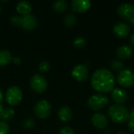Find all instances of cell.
Segmentation results:
<instances>
[{
  "label": "cell",
  "instance_id": "24",
  "mask_svg": "<svg viewBox=\"0 0 134 134\" xmlns=\"http://www.w3.org/2000/svg\"><path fill=\"white\" fill-rule=\"evenodd\" d=\"M35 125V122L34 121L33 119H31V118H27L26 119L23 123H22V127L24 130H31L32 128H34Z\"/></svg>",
  "mask_w": 134,
  "mask_h": 134
},
{
  "label": "cell",
  "instance_id": "14",
  "mask_svg": "<svg viewBox=\"0 0 134 134\" xmlns=\"http://www.w3.org/2000/svg\"><path fill=\"white\" fill-rule=\"evenodd\" d=\"M92 123L94 126V127L99 129V130H103L107 127L108 125V120L107 117L100 113H97L94 114L92 117Z\"/></svg>",
  "mask_w": 134,
  "mask_h": 134
},
{
  "label": "cell",
  "instance_id": "31",
  "mask_svg": "<svg viewBox=\"0 0 134 134\" xmlns=\"http://www.w3.org/2000/svg\"><path fill=\"white\" fill-rule=\"evenodd\" d=\"M3 100V93H2V90L0 89V104L2 102Z\"/></svg>",
  "mask_w": 134,
  "mask_h": 134
},
{
  "label": "cell",
  "instance_id": "18",
  "mask_svg": "<svg viewBox=\"0 0 134 134\" xmlns=\"http://www.w3.org/2000/svg\"><path fill=\"white\" fill-rule=\"evenodd\" d=\"M13 60L11 53L6 49L0 50V67L5 66L9 64Z\"/></svg>",
  "mask_w": 134,
  "mask_h": 134
},
{
  "label": "cell",
  "instance_id": "3",
  "mask_svg": "<svg viewBox=\"0 0 134 134\" xmlns=\"http://www.w3.org/2000/svg\"><path fill=\"white\" fill-rule=\"evenodd\" d=\"M109 102V99L107 96L97 93L91 96L87 101V106L92 111H98L105 108Z\"/></svg>",
  "mask_w": 134,
  "mask_h": 134
},
{
  "label": "cell",
  "instance_id": "35",
  "mask_svg": "<svg viewBox=\"0 0 134 134\" xmlns=\"http://www.w3.org/2000/svg\"><path fill=\"white\" fill-rule=\"evenodd\" d=\"M117 134H127L126 133H125V132H123V131H119V132H118Z\"/></svg>",
  "mask_w": 134,
  "mask_h": 134
},
{
  "label": "cell",
  "instance_id": "7",
  "mask_svg": "<svg viewBox=\"0 0 134 134\" xmlns=\"http://www.w3.org/2000/svg\"><path fill=\"white\" fill-rule=\"evenodd\" d=\"M116 79L121 86L130 88L134 85V73L129 69H123L119 71Z\"/></svg>",
  "mask_w": 134,
  "mask_h": 134
},
{
  "label": "cell",
  "instance_id": "17",
  "mask_svg": "<svg viewBox=\"0 0 134 134\" xmlns=\"http://www.w3.org/2000/svg\"><path fill=\"white\" fill-rule=\"evenodd\" d=\"M16 11L20 15H28L31 11V5L27 1H20L16 4Z\"/></svg>",
  "mask_w": 134,
  "mask_h": 134
},
{
  "label": "cell",
  "instance_id": "16",
  "mask_svg": "<svg viewBox=\"0 0 134 134\" xmlns=\"http://www.w3.org/2000/svg\"><path fill=\"white\" fill-rule=\"evenodd\" d=\"M72 111L68 106H64L58 111V117L61 122H68L72 119Z\"/></svg>",
  "mask_w": 134,
  "mask_h": 134
},
{
  "label": "cell",
  "instance_id": "13",
  "mask_svg": "<svg viewBox=\"0 0 134 134\" xmlns=\"http://www.w3.org/2000/svg\"><path fill=\"white\" fill-rule=\"evenodd\" d=\"M113 32L119 38H125L129 35L130 32V27L127 24L119 22L114 25Z\"/></svg>",
  "mask_w": 134,
  "mask_h": 134
},
{
  "label": "cell",
  "instance_id": "8",
  "mask_svg": "<svg viewBox=\"0 0 134 134\" xmlns=\"http://www.w3.org/2000/svg\"><path fill=\"white\" fill-rule=\"evenodd\" d=\"M71 75L78 82H85L89 77V70L85 64H79L72 69Z\"/></svg>",
  "mask_w": 134,
  "mask_h": 134
},
{
  "label": "cell",
  "instance_id": "19",
  "mask_svg": "<svg viewBox=\"0 0 134 134\" xmlns=\"http://www.w3.org/2000/svg\"><path fill=\"white\" fill-rule=\"evenodd\" d=\"M53 8L55 12H57L58 13H63L68 9V5L67 2L64 0H57L53 2Z\"/></svg>",
  "mask_w": 134,
  "mask_h": 134
},
{
  "label": "cell",
  "instance_id": "2",
  "mask_svg": "<svg viewBox=\"0 0 134 134\" xmlns=\"http://www.w3.org/2000/svg\"><path fill=\"white\" fill-rule=\"evenodd\" d=\"M110 119L115 123H123L128 121L130 112L128 109L121 104H113L108 110Z\"/></svg>",
  "mask_w": 134,
  "mask_h": 134
},
{
  "label": "cell",
  "instance_id": "30",
  "mask_svg": "<svg viewBox=\"0 0 134 134\" xmlns=\"http://www.w3.org/2000/svg\"><path fill=\"white\" fill-rule=\"evenodd\" d=\"M12 61L13 62V64H16V65H19V64H20V63H21V60H20V58L18 57H13Z\"/></svg>",
  "mask_w": 134,
  "mask_h": 134
},
{
  "label": "cell",
  "instance_id": "15",
  "mask_svg": "<svg viewBox=\"0 0 134 134\" xmlns=\"http://www.w3.org/2000/svg\"><path fill=\"white\" fill-rule=\"evenodd\" d=\"M115 54L120 60H127L131 57L133 54V49L127 45H122L117 48Z\"/></svg>",
  "mask_w": 134,
  "mask_h": 134
},
{
  "label": "cell",
  "instance_id": "36",
  "mask_svg": "<svg viewBox=\"0 0 134 134\" xmlns=\"http://www.w3.org/2000/svg\"><path fill=\"white\" fill-rule=\"evenodd\" d=\"M1 10H2V7H1V5H0V13H1Z\"/></svg>",
  "mask_w": 134,
  "mask_h": 134
},
{
  "label": "cell",
  "instance_id": "12",
  "mask_svg": "<svg viewBox=\"0 0 134 134\" xmlns=\"http://www.w3.org/2000/svg\"><path fill=\"white\" fill-rule=\"evenodd\" d=\"M38 25L37 18L31 14L23 16L21 27L26 31H33L36 28Z\"/></svg>",
  "mask_w": 134,
  "mask_h": 134
},
{
  "label": "cell",
  "instance_id": "9",
  "mask_svg": "<svg viewBox=\"0 0 134 134\" xmlns=\"http://www.w3.org/2000/svg\"><path fill=\"white\" fill-rule=\"evenodd\" d=\"M118 14L124 20H130L134 18V5L131 3H123L119 5L117 9Z\"/></svg>",
  "mask_w": 134,
  "mask_h": 134
},
{
  "label": "cell",
  "instance_id": "33",
  "mask_svg": "<svg viewBox=\"0 0 134 134\" xmlns=\"http://www.w3.org/2000/svg\"><path fill=\"white\" fill-rule=\"evenodd\" d=\"M130 42H131V43L133 44L134 46V33L131 35V38H130Z\"/></svg>",
  "mask_w": 134,
  "mask_h": 134
},
{
  "label": "cell",
  "instance_id": "22",
  "mask_svg": "<svg viewBox=\"0 0 134 134\" xmlns=\"http://www.w3.org/2000/svg\"><path fill=\"white\" fill-rule=\"evenodd\" d=\"M73 46L77 49H82L86 46V41L83 37L77 36L73 40Z\"/></svg>",
  "mask_w": 134,
  "mask_h": 134
},
{
  "label": "cell",
  "instance_id": "4",
  "mask_svg": "<svg viewBox=\"0 0 134 134\" xmlns=\"http://www.w3.org/2000/svg\"><path fill=\"white\" fill-rule=\"evenodd\" d=\"M22 98L23 93L18 86H13L7 90L5 93V100L10 106L18 105L21 102Z\"/></svg>",
  "mask_w": 134,
  "mask_h": 134
},
{
  "label": "cell",
  "instance_id": "1",
  "mask_svg": "<svg viewBox=\"0 0 134 134\" xmlns=\"http://www.w3.org/2000/svg\"><path fill=\"white\" fill-rule=\"evenodd\" d=\"M115 76L112 72L107 68L96 70L91 78L93 88L100 93H110L114 90Z\"/></svg>",
  "mask_w": 134,
  "mask_h": 134
},
{
  "label": "cell",
  "instance_id": "26",
  "mask_svg": "<svg viewBox=\"0 0 134 134\" xmlns=\"http://www.w3.org/2000/svg\"><path fill=\"white\" fill-rule=\"evenodd\" d=\"M22 18L21 16H13L10 18V23L16 27H21L22 25Z\"/></svg>",
  "mask_w": 134,
  "mask_h": 134
},
{
  "label": "cell",
  "instance_id": "29",
  "mask_svg": "<svg viewBox=\"0 0 134 134\" xmlns=\"http://www.w3.org/2000/svg\"><path fill=\"white\" fill-rule=\"evenodd\" d=\"M59 134H75V132L70 126H64L60 129Z\"/></svg>",
  "mask_w": 134,
  "mask_h": 134
},
{
  "label": "cell",
  "instance_id": "28",
  "mask_svg": "<svg viewBox=\"0 0 134 134\" xmlns=\"http://www.w3.org/2000/svg\"><path fill=\"white\" fill-rule=\"evenodd\" d=\"M9 132V126L7 122H0V134H8Z\"/></svg>",
  "mask_w": 134,
  "mask_h": 134
},
{
  "label": "cell",
  "instance_id": "20",
  "mask_svg": "<svg viewBox=\"0 0 134 134\" xmlns=\"http://www.w3.org/2000/svg\"><path fill=\"white\" fill-rule=\"evenodd\" d=\"M14 117V110L10 108H4L1 115V119L3 122H9Z\"/></svg>",
  "mask_w": 134,
  "mask_h": 134
},
{
  "label": "cell",
  "instance_id": "23",
  "mask_svg": "<svg viewBox=\"0 0 134 134\" xmlns=\"http://www.w3.org/2000/svg\"><path fill=\"white\" fill-rule=\"evenodd\" d=\"M110 67L114 70V71H122L123 70L124 68V64L122 62H121L120 60H111V62L109 63Z\"/></svg>",
  "mask_w": 134,
  "mask_h": 134
},
{
  "label": "cell",
  "instance_id": "11",
  "mask_svg": "<svg viewBox=\"0 0 134 134\" xmlns=\"http://www.w3.org/2000/svg\"><path fill=\"white\" fill-rule=\"evenodd\" d=\"M111 99L116 104H123L128 100L127 93L119 88H115L111 91Z\"/></svg>",
  "mask_w": 134,
  "mask_h": 134
},
{
  "label": "cell",
  "instance_id": "34",
  "mask_svg": "<svg viewBox=\"0 0 134 134\" xmlns=\"http://www.w3.org/2000/svg\"><path fill=\"white\" fill-rule=\"evenodd\" d=\"M130 22V24L133 25V26H134V18H133V19H131L130 20H129Z\"/></svg>",
  "mask_w": 134,
  "mask_h": 134
},
{
  "label": "cell",
  "instance_id": "21",
  "mask_svg": "<svg viewBox=\"0 0 134 134\" xmlns=\"http://www.w3.org/2000/svg\"><path fill=\"white\" fill-rule=\"evenodd\" d=\"M77 22V18L75 15L72 13H68L65 15L64 18V23L67 27H74Z\"/></svg>",
  "mask_w": 134,
  "mask_h": 134
},
{
  "label": "cell",
  "instance_id": "32",
  "mask_svg": "<svg viewBox=\"0 0 134 134\" xmlns=\"http://www.w3.org/2000/svg\"><path fill=\"white\" fill-rule=\"evenodd\" d=\"M4 108H3V105L2 104H0V119H1V115H2V111H3Z\"/></svg>",
  "mask_w": 134,
  "mask_h": 134
},
{
  "label": "cell",
  "instance_id": "27",
  "mask_svg": "<svg viewBox=\"0 0 134 134\" xmlns=\"http://www.w3.org/2000/svg\"><path fill=\"white\" fill-rule=\"evenodd\" d=\"M128 128L131 132H134V108L130 112L128 119Z\"/></svg>",
  "mask_w": 134,
  "mask_h": 134
},
{
  "label": "cell",
  "instance_id": "10",
  "mask_svg": "<svg viewBox=\"0 0 134 134\" xmlns=\"http://www.w3.org/2000/svg\"><path fill=\"white\" fill-rule=\"evenodd\" d=\"M91 2L89 0H73L71 2V8L74 12L83 13L90 9Z\"/></svg>",
  "mask_w": 134,
  "mask_h": 134
},
{
  "label": "cell",
  "instance_id": "25",
  "mask_svg": "<svg viewBox=\"0 0 134 134\" xmlns=\"http://www.w3.org/2000/svg\"><path fill=\"white\" fill-rule=\"evenodd\" d=\"M38 68H39V71L42 73H46L50 69V64L46 60H43L39 64Z\"/></svg>",
  "mask_w": 134,
  "mask_h": 134
},
{
  "label": "cell",
  "instance_id": "5",
  "mask_svg": "<svg viewBox=\"0 0 134 134\" xmlns=\"http://www.w3.org/2000/svg\"><path fill=\"white\" fill-rule=\"evenodd\" d=\"M52 107L46 100H41L36 103L34 107V113L39 119H45L50 115Z\"/></svg>",
  "mask_w": 134,
  "mask_h": 134
},
{
  "label": "cell",
  "instance_id": "6",
  "mask_svg": "<svg viewBox=\"0 0 134 134\" xmlns=\"http://www.w3.org/2000/svg\"><path fill=\"white\" fill-rule=\"evenodd\" d=\"M30 86L35 93H42L46 90L48 84L46 78L43 75L40 74H35L30 79Z\"/></svg>",
  "mask_w": 134,
  "mask_h": 134
}]
</instances>
